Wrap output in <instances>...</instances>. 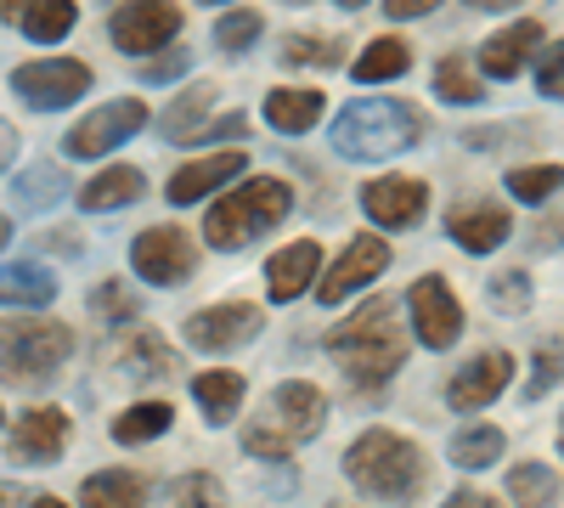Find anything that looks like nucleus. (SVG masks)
<instances>
[{"instance_id":"obj_1","label":"nucleus","mask_w":564,"mask_h":508,"mask_svg":"<svg viewBox=\"0 0 564 508\" xmlns=\"http://www.w3.org/2000/svg\"><path fill=\"white\" fill-rule=\"evenodd\" d=\"M423 130H430L423 108H412L401 97H356L334 119V153L356 159V164H384V159L417 148Z\"/></svg>"},{"instance_id":"obj_2","label":"nucleus","mask_w":564,"mask_h":508,"mask_svg":"<svg viewBox=\"0 0 564 508\" xmlns=\"http://www.w3.org/2000/svg\"><path fill=\"white\" fill-rule=\"evenodd\" d=\"M327 356L367 390L390 385L406 361V334L395 328V300H367L356 316H345L339 328L327 334Z\"/></svg>"},{"instance_id":"obj_3","label":"nucleus","mask_w":564,"mask_h":508,"mask_svg":"<svg viewBox=\"0 0 564 508\" xmlns=\"http://www.w3.org/2000/svg\"><path fill=\"white\" fill-rule=\"evenodd\" d=\"M294 215V187L282 175H249L243 187H231L209 204L204 215V244L220 255H243L249 244H260L271 226H282Z\"/></svg>"},{"instance_id":"obj_4","label":"nucleus","mask_w":564,"mask_h":508,"mask_svg":"<svg viewBox=\"0 0 564 508\" xmlns=\"http://www.w3.org/2000/svg\"><path fill=\"white\" fill-rule=\"evenodd\" d=\"M423 452L417 441L395 435V430H361L345 446V480L361 497H379V502H412L423 491Z\"/></svg>"},{"instance_id":"obj_5","label":"nucleus","mask_w":564,"mask_h":508,"mask_svg":"<svg viewBox=\"0 0 564 508\" xmlns=\"http://www.w3.org/2000/svg\"><path fill=\"white\" fill-rule=\"evenodd\" d=\"M74 356V328L57 316H18L0 322V385L34 390Z\"/></svg>"},{"instance_id":"obj_6","label":"nucleus","mask_w":564,"mask_h":508,"mask_svg":"<svg viewBox=\"0 0 564 508\" xmlns=\"http://www.w3.org/2000/svg\"><path fill=\"white\" fill-rule=\"evenodd\" d=\"M265 334V311L249 305V300H220V305H204L186 316V350H198V356H226V350H243Z\"/></svg>"},{"instance_id":"obj_7","label":"nucleus","mask_w":564,"mask_h":508,"mask_svg":"<svg viewBox=\"0 0 564 508\" xmlns=\"http://www.w3.org/2000/svg\"><path fill=\"white\" fill-rule=\"evenodd\" d=\"M85 90H90V63H79V57H40V63L12 68V97L34 114L74 108Z\"/></svg>"},{"instance_id":"obj_8","label":"nucleus","mask_w":564,"mask_h":508,"mask_svg":"<svg viewBox=\"0 0 564 508\" xmlns=\"http://www.w3.org/2000/svg\"><path fill=\"white\" fill-rule=\"evenodd\" d=\"M130 271L153 289H175L198 271V244L186 226H148L141 238H130Z\"/></svg>"},{"instance_id":"obj_9","label":"nucleus","mask_w":564,"mask_h":508,"mask_svg":"<svg viewBox=\"0 0 564 508\" xmlns=\"http://www.w3.org/2000/svg\"><path fill=\"white\" fill-rule=\"evenodd\" d=\"M141 125H148V102H141V97H113L102 108H90L79 125H68L63 153L68 159H102V153L124 148Z\"/></svg>"},{"instance_id":"obj_10","label":"nucleus","mask_w":564,"mask_h":508,"mask_svg":"<svg viewBox=\"0 0 564 508\" xmlns=\"http://www.w3.org/2000/svg\"><path fill=\"white\" fill-rule=\"evenodd\" d=\"M406 311H412V334L423 339V350H452L463 339V300L452 294L441 271H423L406 289Z\"/></svg>"},{"instance_id":"obj_11","label":"nucleus","mask_w":564,"mask_h":508,"mask_svg":"<svg viewBox=\"0 0 564 508\" xmlns=\"http://www.w3.org/2000/svg\"><path fill=\"white\" fill-rule=\"evenodd\" d=\"M384 271H390V244H384L379 233H361V238L345 244V255H339L334 266H327L322 283H311V289H316V305H345V300H356L361 289L379 283Z\"/></svg>"},{"instance_id":"obj_12","label":"nucleus","mask_w":564,"mask_h":508,"mask_svg":"<svg viewBox=\"0 0 564 508\" xmlns=\"http://www.w3.org/2000/svg\"><path fill=\"white\" fill-rule=\"evenodd\" d=\"M175 34H181L175 0H124V7H113V18H108V40L124 57H153Z\"/></svg>"},{"instance_id":"obj_13","label":"nucleus","mask_w":564,"mask_h":508,"mask_svg":"<svg viewBox=\"0 0 564 508\" xmlns=\"http://www.w3.org/2000/svg\"><path fill=\"white\" fill-rule=\"evenodd\" d=\"M260 419L289 441V446H305V441H316L322 435V424H327V396L316 390V385H305V379H289V385H276V396L260 407Z\"/></svg>"},{"instance_id":"obj_14","label":"nucleus","mask_w":564,"mask_h":508,"mask_svg":"<svg viewBox=\"0 0 564 508\" xmlns=\"http://www.w3.org/2000/svg\"><path fill=\"white\" fill-rule=\"evenodd\" d=\"M508 379H513V356L508 350H480L446 379V407L452 412H480L508 390Z\"/></svg>"},{"instance_id":"obj_15","label":"nucleus","mask_w":564,"mask_h":508,"mask_svg":"<svg viewBox=\"0 0 564 508\" xmlns=\"http://www.w3.org/2000/svg\"><path fill=\"white\" fill-rule=\"evenodd\" d=\"M361 209L372 215V226H390V233H401V226H417L423 209H430V181L417 175H379L361 187Z\"/></svg>"},{"instance_id":"obj_16","label":"nucleus","mask_w":564,"mask_h":508,"mask_svg":"<svg viewBox=\"0 0 564 508\" xmlns=\"http://www.w3.org/2000/svg\"><path fill=\"white\" fill-rule=\"evenodd\" d=\"M63 452H68V412L63 407H29L12 424V441H7L12 464H57Z\"/></svg>"},{"instance_id":"obj_17","label":"nucleus","mask_w":564,"mask_h":508,"mask_svg":"<svg viewBox=\"0 0 564 508\" xmlns=\"http://www.w3.org/2000/svg\"><path fill=\"white\" fill-rule=\"evenodd\" d=\"M508 233H513V220H508V209H502L497 198H463V204L446 209V238L463 244L468 255H491V249H502Z\"/></svg>"},{"instance_id":"obj_18","label":"nucleus","mask_w":564,"mask_h":508,"mask_svg":"<svg viewBox=\"0 0 564 508\" xmlns=\"http://www.w3.org/2000/svg\"><path fill=\"white\" fill-rule=\"evenodd\" d=\"M249 170V153L243 148H226V153H204V159H193V164H181L175 175H170V204L175 209H186V204H198V198H215L231 175H243Z\"/></svg>"},{"instance_id":"obj_19","label":"nucleus","mask_w":564,"mask_h":508,"mask_svg":"<svg viewBox=\"0 0 564 508\" xmlns=\"http://www.w3.org/2000/svg\"><path fill=\"white\" fill-rule=\"evenodd\" d=\"M316 266H322V244L316 238H300L289 249H276L265 260V294H271V305H294L316 283Z\"/></svg>"},{"instance_id":"obj_20","label":"nucleus","mask_w":564,"mask_h":508,"mask_svg":"<svg viewBox=\"0 0 564 508\" xmlns=\"http://www.w3.org/2000/svg\"><path fill=\"white\" fill-rule=\"evenodd\" d=\"M536 45H542V23H536V18H520V23L497 29V34L480 45V68H486L491 79H513V74L536 57Z\"/></svg>"},{"instance_id":"obj_21","label":"nucleus","mask_w":564,"mask_h":508,"mask_svg":"<svg viewBox=\"0 0 564 508\" xmlns=\"http://www.w3.org/2000/svg\"><path fill=\"white\" fill-rule=\"evenodd\" d=\"M141 193H148V175H141L135 164H108L102 175H90L85 187H79V209H90V215H113V209L135 204Z\"/></svg>"},{"instance_id":"obj_22","label":"nucleus","mask_w":564,"mask_h":508,"mask_svg":"<svg viewBox=\"0 0 564 508\" xmlns=\"http://www.w3.org/2000/svg\"><path fill=\"white\" fill-rule=\"evenodd\" d=\"M322 108H327V97H322V90L276 85L271 97H265V125H271V130H282V136H305V130H316Z\"/></svg>"},{"instance_id":"obj_23","label":"nucleus","mask_w":564,"mask_h":508,"mask_svg":"<svg viewBox=\"0 0 564 508\" xmlns=\"http://www.w3.org/2000/svg\"><path fill=\"white\" fill-rule=\"evenodd\" d=\"M193 401L204 407L209 424L238 419V407L249 401V379L231 374V367H209V374H193Z\"/></svg>"},{"instance_id":"obj_24","label":"nucleus","mask_w":564,"mask_h":508,"mask_svg":"<svg viewBox=\"0 0 564 508\" xmlns=\"http://www.w3.org/2000/svg\"><path fill=\"white\" fill-rule=\"evenodd\" d=\"M148 475H135V469H97V475H85L79 486V502L85 508H148Z\"/></svg>"},{"instance_id":"obj_25","label":"nucleus","mask_w":564,"mask_h":508,"mask_svg":"<svg viewBox=\"0 0 564 508\" xmlns=\"http://www.w3.org/2000/svg\"><path fill=\"white\" fill-rule=\"evenodd\" d=\"M119 367H124L130 379H170V374H175V350H170L164 334L135 328V334H124V345H119Z\"/></svg>"},{"instance_id":"obj_26","label":"nucleus","mask_w":564,"mask_h":508,"mask_svg":"<svg viewBox=\"0 0 564 508\" xmlns=\"http://www.w3.org/2000/svg\"><path fill=\"white\" fill-rule=\"evenodd\" d=\"M406 68H412V45H406L401 34H384V40L361 45V57L350 63V79H356V85H390V79H401Z\"/></svg>"},{"instance_id":"obj_27","label":"nucleus","mask_w":564,"mask_h":508,"mask_svg":"<svg viewBox=\"0 0 564 508\" xmlns=\"http://www.w3.org/2000/svg\"><path fill=\"white\" fill-rule=\"evenodd\" d=\"M0 300H7V305H34V311H45V305L57 300V277L45 271L40 260L0 266Z\"/></svg>"},{"instance_id":"obj_28","label":"nucleus","mask_w":564,"mask_h":508,"mask_svg":"<svg viewBox=\"0 0 564 508\" xmlns=\"http://www.w3.org/2000/svg\"><path fill=\"white\" fill-rule=\"evenodd\" d=\"M74 23H79V7H74V0H34V7L18 12V29H23L34 45H57V40H68Z\"/></svg>"},{"instance_id":"obj_29","label":"nucleus","mask_w":564,"mask_h":508,"mask_svg":"<svg viewBox=\"0 0 564 508\" xmlns=\"http://www.w3.org/2000/svg\"><path fill=\"white\" fill-rule=\"evenodd\" d=\"M170 424H175V407H170V401H135V407H124L119 419H113V441H119V446H148V441H159Z\"/></svg>"},{"instance_id":"obj_30","label":"nucleus","mask_w":564,"mask_h":508,"mask_svg":"<svg viewBox=\"0 0 564 508\" xmlns=\"http://www.w3.org/2000/svg\"><path fill=\"white\" fill-rule=\"evenodd\" d=\"M502 446H508V435L497 424H463L452 435V464L457 469H491L502 457Z\"/></svg>"},{"instance_id":"obj_31","label":"nucleus","mask_w":564,"mask_h":508,"mask_svg":"<svg viewBox=\"0 0 564 508\" xmlns=\"http://www.w3.org/2000/svg\"><path fill=\"white\" fill-rule=\"evenodd\" d=\"M508 497L520 508H558V469L553 464H513L508 469Z\"/></svg>"},{"instance_id":"obj_32","label":"nucleus","mask_w":564,"mask_h":508,"mask_svg":"<svg viewBox=\"0 0 564 508\" xmlns=\"http://www.w3.org/2000/svg\"><path fill=\"white\" fill-rule=\"evenodd\" d=\"M345 40L339 34H289L282 40V68H339Z\"/></svg>"},{"instance_id":"obj_33","label":"nucleus","mask_w":564,"mask_h":508,"mask_svg":"<svg viewBox=\"0 0 564 508\" xmlns=\"http://www.w3.org/2000/svg\"><path fill=\"white\" fill-rule=\"evenodd\" d=\"M12 193H18L23 209H57V204L68 198V170H63V164H34V170L18 175Z\"/></svg>"},{"instance_id":"obj_34","label":"nucleus","mask_w":564,"mask_h":508,"mask_svg":"<svg viewBox=\"0 0 564 508\" xmlns=\"http://www.w3.org/2000/svg\"><path fill=\"white\" fill-rule=\"evenodd\" d=\"M435 97H441V102H457V108H475V102L486 97V85H480L475 68H468V57L446 52L441 68H435Z\"/></svg>"},{"instance_id":"obj_35","label":"nucleus","mask_w":564,"mask_h":508,"mask_svg":"<svg viewBox=\"0 0 564 508\" xmlns=\"http://www.w3.org/2000/svg\"><path fill=\"white\" fill-rule=\"evenodd\" d=\"M215 102V85H193L186 97L159 119V130H164V142H193V130L204 125V108Z\"/></svg>"},{"instance_id":"obj_36","label":"nucleus","mask_w":564,"mask_h":508,"mask_svg":"<svg viewBox=\"0 0 564 508\" xmlns=\"http://www.w3.org/2000/svg\"><path fill=\"white\" fill-rule=\"evenodd\" d=\"M260 34H265V18H260V12H249V7H243V12H226V18L215 23V52L243 57Z\"/></svg>"},{"instance_id":"obj_37","label":"nucleus","mask_w":564,"mask_h":508,"mask_svg":"<svg viewBox=\"0 0 564 508\" xmlns=\"http://www.w3.org/2000/svg\"><path fill=\"white\" fill-rule=\"evenodd\" d=\"M164 508H226V486L209 475V469H193L170 486V502Z\"/></svg>"},{"instance_id":"obj_38","label":"nucleus","mask_w":564,"mask_h":508,"mask_svg":"<svg viewBox=\"0 0 564 508\" xmlns=\"http://www.w3.org/2000/svg\"><path fill=\"white\" fill-rule=\"evenodd\" d=\"M553 193H558V164L508 170V198H520V204H547Z\"/></svg>"},{"instance_id":"obj_39","label":"nucleus","mask_w":564,"mask_h":508,"mask_svg":"<svg viewBox=\"0 0 564 508\" xmlns=\"http://www.w3.org/2000/svg\"><path fill=\"white\" fill-rule=\"evenodd\" d=\"M486 300H491V311H502V316H520V311H531V277L525 271H502V277H491L486 283Z\"/></svg>"},{"instance_id":"obj_40","label":"nucleus","mask_w":564,"mask_h":508,"mask_svg":"<svg viewBox=\"0 0 564 508\" xmlns=\"http://www.w3.org/2000/svg\"><path fill=\"white\" fill-rule=\"evenodd\" d=\"M90 311H97L102 322H135L141 300H135V289H124V283H97V294H90Z\"/></svg>"},{"instance_id":"obj_41","label":"nucleus","mask_w":564,"mask_h":508,"mask_svg":"<svg viewBox=\"0 0 564 508\" xmlns=\"http://www.w3.org/2000/svg\"><path fill=\"white\" fill-rule=\"evenodd\" d=\"M186 63H193V52L170 40V45H159V52H153V63H141L135 74L148 79V85H170V79H181V74H186Z\"/></svg>"},{"instance_id":"obj_42","label":"nucleus","mask_w":564,"mask_h":508,"mask_svg":"<svg viewBox=\"0 0 564 508\" xmlns=\"http://www.w3.org/2000/svg\"><path fill=\"white\" fill-rule=\"evenodd\" d=\"M243 452H249V457H271V464H289V457H294V446L282 441L265 419H254V424L243 430Z\"/></svg>"},{"instance_id":"obj_43","label":"nucleus","mask_w":564,"mask_h":508,"mask_svg":"<svg viewBox=\"0 0 564 508\" xmlns=\"http://www.w3.org/2000/svg\"><path fill=\"white\" fill-rule=\"evenodd\" d=\"M558 57H564V45L558 40H547V52H542V63H536V90L547 102H558L564 97V68H558Z\"/></svg>"},{"instance_id":"obj_44","label":"nucleus","mask_w":564,"mask_h":508,"mask_svg":"<svg viewBox=\"0 0 564 508\" xmlns=\"http://www.w3.org/2000/svg\"><path fill=\"white\" fill-rule=\"evenodd\" d=\"M553 385H558V350H542V356H536V379H531V390H525V396L536 401V396H547Z\"/></svg>"},{"instance_id":"obj_45","label":"nucleus","mask_w":564,"mask_h":508,"mask_svg":"<svg viewBox=\"0 0 564 508\" xmlns=\"http://www.w3.org/2000/svg\"><path fill=\"white\" fill-rule=\"evenodd\" d=\"M441 7V0H384V18H395V23H412V18H430Z\"/></svg>"},{"instance_id":"obj_46","label":"nucleus","mask_w":564,"mask_h":508,"mask_svg":"<svg viewBox=\"0 0 564 508\" xmlns=\"http://www.w3.org/2000/svg\"><path fill=\"white\" fill-rule=\"evenodd\" d=\"M441 508H502V502H497L491 491H475V486H463V491H452V497H446Z\"/></svg>"},{"instance_id":"obj_47","label":"nucleus","mask_w":564,"mask_h":508,"mask_svg":"<svg viewBox=\"0 0 564 508\" xmlns=\"http://www.w3.org/2000/svg\"><path fill=\"white\" fill-rule=\"evenodd\" d=\"M12 148H18V136H12V125H0V164H12Z\"/></svg>"},{"instance_id":"obj_48","label":"nucleus","mask_w":564,"mask_h":508,"mask_svg":"<svg viewBox=\"0 0 564 508\" xmlns=\"http://www.w3.org/2000/svg\"><path fill=\"white\" fill-rule=\"evenodd\" d=\"M475 12H508V7H520V0H468Z\"/></svg>"},{"instance_id":"obj_49","label":"nucleus","mask_w":564,"mask_h":508,"mask_svg":"<svg viewBox=\"0 0 564 508\" xmlns=\"http://www.w3.org/2000/svg\"><path fill=\"white\" fill-rule=\"evenodd\" d=\"M0 7H7V18L18 23V12H23V7H34V0H0Z\"/></svg>"},{"instance_id":"obj_50","label":"nucleus","mask_w":564,"mask_h":508,"mask_svg":"<svg viewBox=\"0 0 564 508\" xmlns=\"http://www.w3.org/2000/svg\"><path fill=\"white\" fill-rule=\"evenodd\" d=\"M12 244V215H0V249Z\"/></svg>"},{"instance_id":"obj_51","label":"nucleus","mask_w":564,"mask_h":508,"mask_svg":"<svg viewBox=\"0 0 564 508\" xmlns=\"http://www.w3.org/2000/svg\"><path fill=\"white\" fill-rule=\"evenodd\" d=\"M29 508H68V502H63V497H34Z\"/></svg>"},{"instance_id":"obj_52","label":"nucleus","mask_w":564,"mask_h":508,"mask_svg":"<svg viewBox=\"0 0 564 508\" xmlns=\"http://www.w3.org/2000/svg\"><path fill=\"white\" fill-rule=\"evenodd\" d=\"M334 7H345V12H361V7H367V0H334Z\"/></svg>"},{"instance_id":"obj_53","label":"nucleus","mask_w":564,"mask_h":508,"mask_svg":"<svg viewBox=\"0 0 564 508\" xmlns=\"http://www.w3.org/2000/svg\"><path fill=\"white\" fill-rule=\"evenodd\" d=\"M0 424H7V419H0Z\"/></svg>"}]
</instances>
